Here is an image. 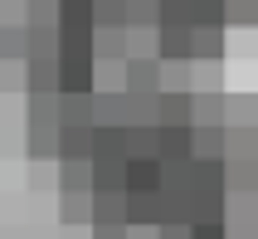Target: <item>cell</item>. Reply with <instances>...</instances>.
Instances as JSON below:
<instances>
[{"label": "cell", "instance_id": "12", "mask_svg": "<svg viewBox=\"0 0 258 239\" xmlns=\"http://www.w3.org/2000/svg\"><path fill=\"white\" fill-rule=\"evenodd\" d=\"M88 210H93V220H88V225H122L127 196H88Z\"/></svg>", "mask_w": 258, "mask_h": 239}, {"label": "cell", "instance_id": "3", "mask_svg": "<svg viewBox=\"0 0 258 239\" xmlns=\"http://www.w3.org/2000/svg\"><path fill=\"white\" fill-rule=\"evenodd\" d=\"M161 185V161L142 156V161H122V196H151Z\"/></svg>", "mask_w": 258, "mask_h": 239}, {"label": "cell", "instance_id": "4", "mask_svg": "<svg viewBox=\"0 0 258 239\" xmlns=\"http://www.w3.org/2000/svg\"><path fill=\"white\" fill-rule=\"evenodd\" d=\"M156 161L161 166H185L190 161V127H156Z\"/></svg>", "mask_w": 258, "mask_h": 239}, {"label": "cell", "instance_id": "1", "mask_svg": "<svg viewBox=\"0 0 258 239\" xmlns=\"http://www.w3.org/2000/svg\"><path fill=\"white\" fill-rule=\"evenodd\" d=\"M54 93H93V54L88 49L54 54Z\"/></svg>", "mask_w": 258, "mask_h": 239}, {"label": "cell", "instance_id": "19", "mask_svg": "<svg viewBox=\"0 0 258 239\" xmlns=\"http://www.w3.org/2000/svg\"><path fill=\"white\" fill-rule=\"evenodd\" d=\"M0 88L5 93H25V64H0Z\"/></svg>", "mask_w": 258, "mask_h": 239}, {"label": "cell", "instance_id": "11", "mask_svg": "<svg viewBox=\"0 0 258 239\" xmlns=\"http://www.w3.org/2000/svg\"><path fill=\"white\" fill-rule=\"evenodd\" d=\"M29 122L25 127H58V93H25Z\"/></svg>", "mask_w": 258, "mask_h": 239}, {"label": "cell", "instance_id": "2", "mask_svg": "<svg viewBox=\"0 0 258 239\" xmlns=\"http://www.w3.org/2000/svg\"><path fill=\"white\" fill-rule=\"evenodd\" d=\"M122 93L137 98L161 93V59H122Z\"/></svg>", "mask_w": 258, "mask_h": 239}, {"label": "cell", "instance_id": "21", "mask_svg": "<svg viewBox=\"0 0 258 239\" xmlns=\"http://www.w3.org/2000/svg\"><path fill=\"white\" fill-rule=\"evenodd\" d=\"M88 239H127V225H88Z\"/></svg>", "mask_w": 258, "mask_h": 239}, {"label": "cell", "instance_id": "18", "mask_svg": "<svg viewBox=\"0 0 258 239\" xmlns=\"http://www.w3.org/2000/svg\"><path fill=\"white\" fill-rule=\"evenodd\" d=\"M258 0H224V25H253L258 10H253Z\"/></svg>", "mask_w": 258, "mask_h": 239}, {"label": "cell", "instance_id": "13", "mask_svg": "<svg viewBox=\"0 0 258 239\" xmlns=\"http://www.w3.org/2000/svg\"><path fill=\"white\" fill-rule=\"evenodd\" d=\"M54 176H58V190L63 196H88V161H54Z\"/></svg>", "mask_w": 258, "mask_h": 239}, {"label": "cell", "instance_id": "6", "mask_svg": "<svg viewBox=\"0 0 258 239\" xmlns=\"http://www.w3.org/2000/svg\"><path fill=\"white\" fill-rule=\"evenodd\" d=\"M58 127H93V93H58Z\"/></svg>", "mask_w": 258, "mask_h": 239}, {"label": "cell", "instance_id": "14", "mask_svg": "<svg viewBox=\"0 0 258 239\" xmlns=\"http://www.w3.org/2000/svg\"><path fill=\"white\" fill-rule=\"evenodd\" d=\"M25 25H0V64H25Z\"/></svg>", "mask_w": 258, "mask_h": 239}, {"label": "cell", "instance_id": "5", "mask_svg": "<svg viewBox=\"0 0 258 239\" xmlns=\"http://www.w3.org/2000/svg\"><path fill=\"white\" fill-rule=\"evenodd\" d=\"M156 59L161 64L190 59V25H156Z\"/></svg>", "mask_w": 258, "mask_h": 239}, {"label": "cell", "instance_id": "8", "mask_svg": "<svg viewBox=\"0 0 258 239\" xmlns=\"http://www.w3.org/2000/svg\"><path fill=\"white\" fill-rule=\"evenodd\" d=\"M224 54V29H190V64H219Z\"/></svg>", "mask_w": 258, "mask_h": 239}, {"label": "cell", "instance_id": "22", "mask_svg": "<svg viewBox=\"0 0 258 239\" xmlns=\"http://www.w3.org/2000/svg\"><path fill=\"white\" fill-rule=\"evenodd\" d=\"M156 239H190V225H156Z\"/></svg>", "mask_w": 258, "mask_h": 239}, {"label": "cell", "instance_id": "10", "mask_svg": "<svg viewBox=\"0 0 258 239\" xmlns=\"http://www.w3.org/2000/svg\"><path fill=\"white\" fill-rule=\"evenodd\" d=\"M25 93H54V54L25 59Z\"/></svg>", "mask_w": 258, "mask_h": 239}, {"label": "cell", "instance_id": "15", "mask_svg": "<svg viewBox=\"0 0 258 239\" xmlns=\"http://www.w3.org/2000/svg\"><path fill=\"white\" fill-rule=\"evenodd\" d=\"M161 25V0H127V29H156Z\"/></svg>", "mask_w": 258, "mask_h": 239}, {"label": "cell", "instance_id": "7", "mask_svg": "<svg viewBox=\"0 0 258 239\" xmlns=\"http://www.w3.org/2000/svg\"><path fill=\"white\" fill-rule=\"evenodd\" d=\"M156 127H190V93H156Z\"/></svg>", "mask_w": 258, "mask_h": 239}, {"label": "cell", "instance_id": "17", "mask_svg": "<svg viewBox=\"0 0 258 239\" xmlns=\"http://www.w3.org/2000/svg\"><path fill=\"white\" fill-rule=\"evenodd\" d=\"M54 132L58 127H25V141H29V156L34 161H49L54 156Z\"/></svg>", "mask_w": 258, "mask_h": 239}, {"label": "cell", "instance_id": "20", "mask_svg": "<svg viewBox=\"0 0 258 239\" xmlns=\"http://www.w3.org/2000/svg\"><path fill=\"white\" fill-rule=\"evenodd\" d=\"M190 239H229V225H190Z\"/></svg>", "mask_w": 258, "mask_h": 239}, {"label": "cell", "instance_id": "16", "mask_svg": "<svg viewBox=\"0 0 258 239\" xmlns=\"http://www.w3.org/2000/svg\"><path fill=\"white\" fill-rule=\"evenodd\" d=\"M58 220L73 229H83L88 220H93V210H88V196H58Z\"/></svg>", "mask_w": 258, "mask_h": 239}, {"label": "cell", "instance_id": "9", "mask_svg": "<svg viewBox=\"0 0 258 239\" xmlns=\"http://www.w3.org/2000/svg\"><path fill=\"white\" fill-rule=\"evenodd\" d=\"M93 29H127V0H88Z\"/></svg>", "mask_w": 258, "mask_h": 239}]
</instances>
